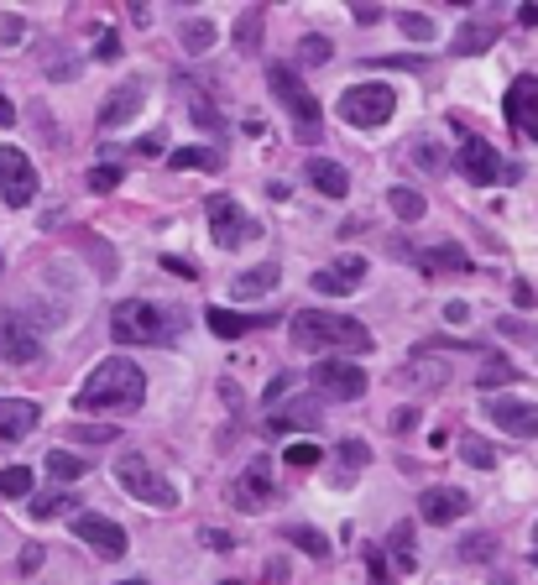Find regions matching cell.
Masks as SVG:
<instances>
[{
  "instance_id": "15",
  "label": "cell",
  "mask_w": 538,
  "mask_h": 585,
  "mask_svg": "<svg viewBox=\"0 0 538 585\" xmlns=\"http://www.w3.org/2000/svg\"><path fill=\"white\" fill-rule=\"evenodd\" d=\"M465 507H471V497L455 486H424V497H418V518L434 523V528H450L455 518H465Z\"/></svg>"
},
{
  "instance_id": "2",
  "label": "cell",
  "mask_w": 538,
  "mask_h": 585,
  "mask_svg": "<svg viewBox=\"0 0 538 585\" xmlns=\"http://www.w3.org/2000/svg\"><path fill=\"white\" fill-rule=\"evenodd\" d=\"M288 340L298 350H314V356L330 361L335 350H371V330L350 314H335V309H298L288 319Z\"/></svg>"
},
{
  "instance_id": "17",
  "label": "cell",
  "mask_w": 538,
  "mask_h": 585,
  "mask_svg": "<svg viewBox=\"0 0 538 585\" xmlns=\"http://www.w3.org/2000/svg\"><path fill=\"white\" fill-rule=\"evenodd\" d=\"M361 277H366V256H340V262H330V267L314 272V293L345 298L350 288H361Z\"/></svg>"
},
{
  "instance_id": "29",
  "label": "cell",
  "mask_w": 538,
  "mask_h": 585,
  "mask_svg": "<svg viewBox=\"0 0 538 585\" xmlns=\"http://www.w3.org/2000/svg\"><path fill=\"white\" fill-rule=\"evenodd\" d=\"M403 382H408V387L418 382L424 392H439V387H444V366H434V361H424V356H413V366L403 371Z\"/></svg>"
},
{
  "instance_id": "18",
  "label": "cell",
  "mask_w": 538,
  "mask_h": 585,
  "mask_svg": "<svg viewBox=\"0 0 538 585\" xmlns=\"http://www.w3.org/2000/svg\"><path fill=\"white\" fill-rule=\"evenodd\" d=\"M460 173L471 183H497V152H491L486 136H476V131L460 136Z\"/></svg>"
},
{
  "instance_id": "37",
  "label": "cell",
  "mask_w": 538,
  "mask_h": 585,
  "mask_svg": "<svg viewBox=\"0 0 538 585\" xmlns=\"http://www.w3.org/2000/svg\"><path fill=\"white\" fill-rule=\"evenodd\" d=\"M330 53H335V48H330V37H303V42H298V63H303V68L330 63Z\"/></svg>"
},
{
  "instance_id": "4",
  "label": "cell",
  "mask_w": 538,
  "mask_h": 585,
  "mask_svg": "<svg viewBox=\"0 0 538 585\" xmlns=\"http://www.w3.org/2000/svg\"><path fill=\"white\" fill-rule=\"evenodd\" d=\"M267 84H272V95H277V105H283L293 121H298V142H319L324 136V110H319V100L309 95V89H303V79L293 74L288 63H272L267 68Z\"/></svg>"
},
{
  "instance_id": "19",
  "label": "cell",
  "mask_w": 538,
  "mask_h": 585,
  "mask_svg": "<svg viewBox=\"0 0 538 585\" xmlns=\"http://www.w3.org/2000/svg\"><path fill=\"white\" fill-rule=\"evenodd\" d=\"M37 403L27 397H0V444H21L32 429H37Z\"/></svg>"
},
{
  "instance_id": "57",
  "label": "cell",
  "mask_w": 538,
  "mask_h": 585,
  "mask_svg": "<svg viewBox=\"0 0 538 585\" xmlns=\"http://www.w3.org/2000/svg\"><path fill=\"white\" fill-rule=\"evenodd\" d=\"M0 272H6V262H0Z\"/></svg>"
},
{
  "instance_id": "30",
  "label": "cell",
  "mask_w": 538,
  "mask_h": 585,
  "mask_svg": "<svg viewBox=\"0 0 538 585\" xmlns=\"http://www.w3.org/2000/svg\"><path fill=\"white\" fill-rule=\"evenodd\" d=\"M42 465H48V476H53V481H79V476L89 471V465H84L79 455H68V450H53Z\"/></svg>"
},
{
  "instance_id": "38",
  "label": "cell",
  "mask_w": 538,
  "mask_h": 585,
  "mask_svg": "<svg viewBox=\"0 0 538 585\" xmlns=\"http://www.w3.org/2000/svg\"><path fill=\"white\" fill-rule=\"evenodd\" d=\"M413 549H418V544H413V528L397 523V528H392V559H397V570H413Z\"/></svg>"
},
{
  "instance_id": "53",
  "label": "cell",
  "mask_w": 538,
  "mask_h": 585,
  "mask_svg": "<svg viewBox=\"0 0 538 585\" xmlns=\"http://www.w3.org/2000/svg\"><path fill=\"white\" fill-rule=\"evenodd\" d=\"M121 53V42H115V32H105V42H100V58H115Z\"/></svg>"
},
{
  "instance_id": "34",
  "label": "cell",
  "mask_w": 538,
  "mask_h": 585,
  "mask_svg": "<svg viewBox=\"0 0 538 585\" xmlns=\"http://www.w3.org/2000/svg\"><path fill=\"white\" fill-rule=\"evenodd\" d=\"M27 491H32L27 465H6V471H0V497H27Z\"/></svg>"
},
{
  "instance_id": "1",
  "label": "cell",
  "mask_w": 538,
  "mask_h": 585,
  "mask_svg": "<svg viewBox=\"0 0 538 585\" xmlns=\"http://www.w3.org/2000/svg\"><path fill=\"white\" fill-rule=\"evenodd\" d=\"M142 397H147L142 366L126 361V356H110L79 382L74 403H79V413H136L142 408Z\"/></svg>"
},
{
  "instance_id": "46",
  "label": "cell",
  "mask_w": 538,
  "mask_h": 585,
  "mask_svg": "<svg viewBox=\"0 0 538 585\" xmlns=\"http://www.w3.org/2000/svg\"><path fill=\"white\" fill-rule=\"evenodd\" d=\"M293 382H298V377H293V371H277V377L267 382V403H277V397H283V392H288Z\"/></svg>"
},
{
  "instance_id": "12",
  "label": "cell",
  "mask_w": 538,
  "mask_h": 585,
  "mask_svg": "<svg viewBox=\"0 0 538 585\" xmlns=\"http://www.w3.org/2000/svg\"><path fill=\"white\" fill-rule=\"evenodd\" d=\"M230 507H241V512H267L272 507V460H251L246 471L230 481Z\"/></svg>"
},
{
  "instance_id": "40",
  "label": "cell",
  "mask_w": 538,
  "mask_h": 585,
  "mask_svg": "<svg viewBox=\"0 0 538 585\" xmlns=\"http://www.w3.org/2000/svg\"><path fill=\"white\" fill-rule=\"evenodd\" d=\"M288 538H293L298 549H309L314 559H324V554H330V538H324V533H314V528H288Z\"/></svg>"
},
{
  "instance_id": "31",
  "label": "cell",
  "mask_w": 538,
  "mask_h": 585,
  "mask_svg": "<svg viewBox=\"0 0 538 585\" xmlns=\"http://www.w3.org/2000/svg\"><path fill=\"white\" fill-rule=\"evenodd\" d=\"M168 168H220V152L215 147H178L168 157Z\"/></svg>"
},
{
  "instance_id": "16",
  "label": "cell",
  "mask_w": 538,
  "mask_h": 585,
  "mask_svg": "<svg viewBox=\"0 0 538 585\" xmlns=\"http://www.w3.org/2000/svg\"><path fill=\"white\" fill-rule=\"evenodd\" d=\"M142 105H147V84H142V79H126L121 89H110V95H105V105H100V126H105V131L126 126Z\"/></svg>"
},
{
  "instance_id": "25",
  "label": "cell",
  "mask_w": 538,
  "mask_h": 585,
  "mask_svg": "<svg viewBox=\"0 0 538 585\" xmlns=\"http://www.w3.org/2000/svg\"><path fill=\"white\" fill-rule=\"evenodd\" d=\"M455 455H460L465 465H476V471H491V465H502L497 450H491L481 434H460V439H455Z\"/></svg>"
},
{
  "instance_id": "27",
  "label": "cell",
  "mask_w": 538,
  "mask_h": 585,
  "mask_svg": "<svg viewBox=\"0 0 538 585\" xmlns=\"http://www.w3.org/2000/svg\"><path fill=\"white\" fill-rule=\"evenodd\" d=\"M387 204H392V215H397V220H408V225H413V220H424V209H429V204H424V194H418V189H403V183H397V189L387 194Z\"/></svg>"
},
{
  "instance_id": "54",
  "label": "cell",
  "mask_w": 538,
  "mask_h": 585,
  "mask_svg": "<svg viewBox=\"0 0 538 585\" xmlns=\"http://www.w3.org/2000/svg\"><path fill=\"white\" fill-rule=\"evenodd\" d=\"M11 121H16V105H11L6 95H0V126H11Z\"/></svg>"
},
{
  "instance_id": "36",
  "label": "cell",
  "mask_w": 538,
  "mask_h": 585,
  "mask_svg": "<svg viewBox=\"0 0 538 585\" xmlns=\"http://www.w3.org/2000/svg\"><path fill=\"white\" fill-rule=\"evenodd\" d=\"M491 549H497V538H491V533H471V538L460 544V559H465V565H486Z\"/></svg>"
},
{
  "instance_id": "24",
  "label": "cell",
  "mask_w": 538,
  "mask_h": 585,
  "mask_svg": "<svg viewBox=\"0 0 538 585\" xmlns=\"http://www.w3.org/2000/svg\"><path fill=\"white\" fill-rule=\"evenodd\" d=\"M491 42H497L491 21H465V27H455V53H486Z\"/></svg>"
},
{
  "instance_id": "33",
  "label": "cell",
  "mask_w": 538,
  "mask_h": 585,
  "mask_svg": "<svg viewBox=\"0 0 538 585\" xmlns=\"http://www.w3.org/2000/svg\"><path fill=\"white\" fill-rule=\"evenodd\" d=\"M413 262H418V267H429V272H450V267H455V272H465V256H460V251H450V246L424 251V256H413Z\"/></svg>"
},
{
  "instance_id": "22",
  "label": "cell",
  "mask_w": 538,
  "mask_h": 585,
  "mask_svg": "<svg viewBox=\"0 0 538 585\" xmlns=\"http://www.w3.org/2000/svg\"><path fill=\"white\" fill-rule=\"evenodd\" d=\"M277 277H283V267H277V262H262V267L241 272L236 283H230V293H236V298H262V293L277 288Z\"/></svg>"
},
{
  "instance_id": "5",
  "label": "cell",
  "mask_w": 538,
  "mask_h": 585,
  "mask_svg": "<svg viewBox=\"0 0 538 585\" xmlns=\"http://www.w3.org/2000/svg\"><path fill=\"white\" fill-rule=\"evenodd\" d=\"M115 481H121L136 502H147V507H162V512L178 507V486H173L168 476H162L147 455H136V450L115 460Z\"/></svg>"
},
{
  "instance_id": "26",
  "label": "cell",
  "mask_w": 538,
  "mask_h": 585,
  "mask_svg": "<svg viewBox=\"0 0 538 585\" xmlns=\"http://www.w3.org/2000/svg\"><path fill=\"white\" fill-rule=\"evenodd\" d=\"M204 324H209L220 340H241L251 324H262V319H246V314H230V309H204Z\"/></svg>"
},
{
  "instance_id": "41",
  "label": "cell",
  "mask_w": 538,
  "mask_h": 585,
  "mask_svg": "<svg viewBox=\"0 0 538 585\" xmlns=\"http://www.w3.org/2000/svg\"><path fill=\"white\" fill-rule=\"evenodd\" d=\"M236 42H241V53H256V42H262V11L241 16V27H236Z\"/></svg>"
},
{
  "instance_id": "48",
  "label": "cell",
  "mask_w": 538,
  "mask_h": 585,
  "mask_svg": "<svg viewBox=\"0 0 538 585\" xmlns=\"http://www.w3.org/2000/svg\"><path fill=\"white\" fill-rule=\"evenodd\" d=\"M350 16H356L361 27H377V21H382V6H350Z\"/></svg>"
},
{
  "instance_id": "49",
  "label": "cell",
  "mask_w": 538,
  "mask_h": 585,
  "mask_svg": "<svg viewBox=\"0 0 538 585\" xmlns=\"http://www.w3.org/2000/svg\"><path fill=\"white\" fill-rule=\"evenodd\" d=\"M194 121H199V126H204V121L220 126V115H215V105H209V100H194Z\"/></svg>"
},
{
  "instance_id": "20",
  "label": "cell",
  "mask_w": 538,
  "mask_h": 585,
  "mask_svg": "<svg viewBox=\"0 0 538 585\" xmlns=\"http://www.w3.org/2000/svg\"><path fill=\"white\" fill-rule=\"evenodd\" d=\"M319 424V397H293L288 408H277L267 413V434H288V429H314Z\"/></svg>"
},
{
  "instance_id": "56",
  "label": "cell",
  "mask_w": 538,
  "mask_h": 585,
  "mask_svg": "<svg viewBox=\"0 0 538 585\" xmlns=\"http://www.w3.org/2000/svg\"><path fill=\"white\" fill-rule=\"evenodd\" d=\"M126 585H147V580H126Z\"/></svg>"
},
{
  "instance_id": "9",
  "label": "cell",
  "mask_w": 538,
  "mask_h": 585,
  "mask_svg": "<svg viewBox=\"0 0 538 585\" xmlns=\"http://www.w3.org/2000/svg\"><path fill=\"white\" fill-rule=\"evenodd\" d=\"M204 215H209V230H215V241H220V246H246V241L262 236V225L246 220V215H241V204L230 199V194H215V199L204 204Z\"/></svg>"
},
{
  "instance_id": "3",
  "label": "cell",
  "mask_w": 538,
  "mask_h": 585,
  "mask_svg": "<svg viewBox=\"0 0 538 585\" xmlns=\"http://www.w3.org/2000/svg\"><path fill=\"white\" fill-rule=\"evenodd\" d=\"M178 330V314H162L152 298H121L110 314V335L121 345H162L173 340Z\"/></svg>"
},
{
  "instance_id": "42",
  "label": "cell",
  "mask_w": 538,
  "mask_h": 585,
  "mask_svg": "<svg viewBox=\"0 0 538 585\" xmlns=\"http://www.w3.org/2000/svg\"><path fill=\"white\" fill-rule=\"evenodd\" d=\"M115 183H121V168H115V162H100V168L89 173V189H95V194H110Z\"/></svg>"
},
{
  "instance_id": "52",
  "label": "cell",
  "mask_w": 538,
  "mask_h": 585,
  "mask_svg": "<svg viewBox=\"0 0 538 585\" xmlns=\"http://www.w3.org/2000/svg\"><path fill=\"white\" fill-rule=\"evenodd\" d=\"M518 21H523V27H538V0H528V6L518 11Z\"/></svg>"
},
{
  "instance_id": "58",
  "label": "cell",
  "mask_w": 538,
  "mask_h": 585,
  "mask_svg": "<svg viewBox=\"0 0 538 585\" xmlns=\"http://www.w3.org/2000/svg\"><path fill=\"white\" fill-rule=\"evenodd\" d=\"M533 538H538V528H533Z\"/></svg>"
},
{
  "instance_id": "6",
  "label": "cell",
  "mask_w": 538,
  "mask_h": 585,
  "mask_svg": "<svg viewBox=\"0 0 538 585\" xmlns=\"http://www.w3.org/2000/svg\"><path fill=\"white\" fill-rule=\"evenodd\" d=\"M392 110H397V95L387 84H350L345 95H340V121H350V126H361V131H371V126H387L392 121Z\"/></svg>"
},
{
  "instance_id": "55",
  "label": "cell",
  "mask_w": 538,
  "mask_h": 585,
  "mask_svg": "<svg viewBox=\"0 0 538 585\" xmlns=\"http://www.w3.org/2000/svg\"><path fill=\"white\" fill-rule=\"evenodd\" d=\"M220 585H246V580H220Z\"/></svg>"
},
{
  "instance_id": "14",
  "label": "cell",
  "mask_w": 538,
  "mask_h": 585,
  "mask_svg": "<svg viewBox=\"0 0 538 585\" xmlns=\"http://www.w3.org/2000/svg\"><path fill=\"white\" fill-rule=\"evenodd\" d=\"M502 110H507V126H512V131H523L528 142H538V79H533V74L512 79Z\"/></svg>"
},
{
  "instance_id": "13",
  "label": "cell",
  "mask_w": 538,
  "mask_h": 585,
  "mask_svg": "<svg viewBox=\"0 0 538 585\" xmlns=\"http://www.w3.org/2000/svg\"><path fill=\"white\" fill-rule=\"evenodd\" d=\"M74 533H79V538H84V544L95 549L100 559H121V554L131 549L126 528H121V523H110L105 512H79V518H74Z\"/></svg>"
},
{
  "instance_id": "32",
  "label": "cell",
  "mask_w": 538,
  "mask_h": 585,
  "mask_svg": "<svg viewBox=\"0 0 538 585\" xmlns=\"http://www.w3.org/2000/svg\"><path fill=\"white\" fill-rule=\"evenodd\" d=\"M397 27H403L408 42H434V37H439L434 16H418V11H403V16H397Z\"/></svg>"
},
{
  "instance_id": "28",
  "label": "cell",
  "mask_w": 538,
  "mask_h": 585,
  "mask_svg": "<svg viewBox=\"0 0 538 585\" xmlns=\"http://www.w3.org/2000/svg\"><path fill=\"white\" fill-rule=\"evenodd\" d=\"M507 382H518V366H512V361H502V356H491L486 366H481V377H476V387L491 397V392H497V387H507Z\"/></svg>"
},
{
  "instance_id": "47",
  "label": "cell",
  "mask_w": 538,
  "mask_h": 585,
  "mask_svg": "<svg viewBox=\"0 0 538 585\" xmlns=\"http://www.w3.org/2000/svg\"><path fill=\"white\" fill-rule=\"evenodd\" d=\"M413 424H418V408H397V413H392V424H387V429H392V434H408Z\"/></svg>"
},
{
  "instance_id": "21",
  "label": "cell",
  "mask_w": 538,
  "mask_h": 585,
  "mask_svg": "<svg viewBox=\"0 0 538 585\" xmlns=\"http://www.w3.org/2000/svg\"><path fill=\"white\" fill-rule=\"evenodd\" d=\"M303 173H309V183L319 194H330V199L350 194V173L340 168V162H330V157H309V168H303Z\"/></svg>"
},
{
  "instance_id": "8",
  "label": "cell",
  "mask_w": 538,
  "mask_h": 585,
  "mask_svg": "<svg viewBox=\"0 0 538 585\" xmlns=\"http://www.w3.org/2000/svg\"><path fill=\"white\" fill-rule=\"evenodd\" d=\"M314 387H319V397H330V403H356V397H366V371L356 361L330 356V361L314 366Z\"/></svg>"
},
{
  "instance_id": "10",
  "label": "cell",
  "mask_w": 538,
  "mask_h": 585,
  "mask_svg": "<svg viewBox=\"0 0 538 585\" xmlns=\"http://www.w3.org/2000/svg\"><path fill=\"white\" fill-rule=\"evenodd\" d=\"M486 418L512 439H538V403H523V397H507V392H491L486 397Z\"/></svg>"
},
{
  "instance_id": "50",
  "label": "cell",
  "mask_w": 538,
  "mask_h": 585,
  "mask_svg": "<svg viewBox=\"0 0 538 585\" xmlns=\"http://www.w3.org/2000/svg\"><path fill=\"white\" fill-rule=\"evenodd\" d=\"M32 570H42V544H32L27 554H21V575H32Z\"/></svg>"
},
{
  "instance_id": "44",
  "label": "cell",
  "mask_w": 538,
  "mask_h": 585,
  "mask_svg": "<svg viewBox=\"0 0 538 585\" xmlns=\"http://www.w3.org/2000/svg\"><path fill=\"white\" fill-rule=\"evenodd\" d=\"M288 465H298V471H314L319 450H314V444H288Z\"/></svg>"
},
{
  "instance_id": "39",
  "label": "cell",
  "mask_w": 538,
  "mask_h": 585,
  "mask_svg": "<svg viewBox=\"0 0 538 585\" xmlns=\"http://www.w3.org/2000/svg\"><path fill=\"white\" fill-rule=\"evenodd\" d=\"M68 507H74V502H68L63 491H42V497L32 502V518H42V523H48V518H63Z\"/></svg>"
},
{
  "instance_id": "43",
  "label": "cell",
  "mask_w": 538,
  "mask_h": 585,
  "mask_svg": "<svg viewBox=\"0 0 538 585\" xmlns=\"http://www.w3.org/2000/svg\"><path fill=\"white\" fill-rule=\"evenodd\" d=\"M340 460L350 465V471H361V465H371V450H366L361 439H345V444H340Z\"/></svg>"
},
{
  "instance_id": "51",
  "label": "cell",
  "mask_w": 538,
  "mask_h": 585,
  "mask_svg": "<svg viewBox=\"0 0 538 585\" xmlns=\"http://www.w3.org/2000/svg\"><path fill=\"white\" fill-rule=\"evenodd\" d=\"M444 319H450V324H465V319H471V309H465V303H450V309H444Z\"/></svg>"
},
{
  "instance_id": "11",
  "label": "cell",
  "mask_w": 538,
  "mask_h": 585,
  "mask_svg": "<svg viewBox=\"0 0 538 585\" xmlns=\"http://www.w3.org/2000/svg\"><path fill=\"white\" fill-rule=\"evenodd\" d=\"M42 356V345H37V330L27 319H21L16 309H0V361H11V366H32Z\"/></svg>"
},
{
  "instance_id": "7",
  "label": "cell",
  "mask_w": 538,
  "mask_h": 585,
  "mask_svg": "<svg viewBox=\"0 0 538 585\" xmlns=\"http://www.w3.org/2000/svg\"><path fill=\"white\" fill-rule=\"evenodd\" d=\"M0 199L11 209H27L37 199V168L21 147H0Z\"/></svg>"
},
{
  "instance_id": "35",
  "label": "cell",
  "mask_w": 538,
  "mask_h": 585,
  "mask_svg": "<svg viewBox=\"0 0 538 585\" xmlns=\"http://www.w3.org/2000/svg\"><path fill=\"white\" fill-rule=\"evenodd\" d=\"M413 162H418V168H429V173H450V152H444L439 142H418Z\"/></svg>"
},
{
  "instance_id": "23",
  "label": "cell",
  "mask_w": 538,
  "mask_h": 585,
  "mask_svg": "<svg viewBox=\"0 0 538 585\" xmlns=\"http://www.w3.org/2000/svg\"><path fill=\"white\" fill-rule=\"evenodd\" d=\"M178 37H183V48H189V53L199 58V53H209V48H215L220 27H215V21H209V16H189V21H183V27H178Z\"/></svg>"
},
{
  "instance_id": "45",
  "label": "cell",
  "mask_w": 538,
  "mask_h": 585,
  "mask_svg": "<svg viewBox=\"0 0 538 585\" xmlns=\"http://www.w3.org/2000/svg\"><path fill=\"white\" fill-rule=\"evenodd\" d=\"M74 434L89 439V444H110L115 439V424H74Z\"/></svg>"
}]
</instances>
